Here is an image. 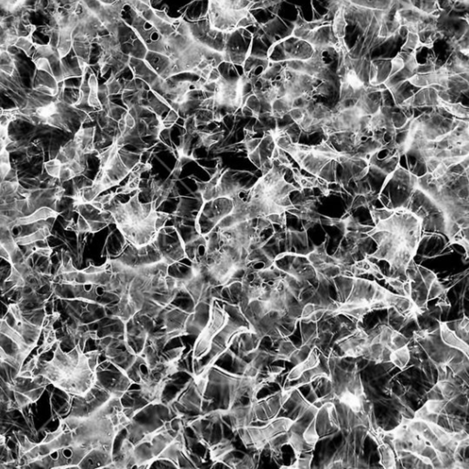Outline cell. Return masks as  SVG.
<instances>
[{
	"label": "cell",
	"instance_id": "cell-33",
	"mask_svg": "<svg viewBox=\"0 0 469 469\" xmlns=\"http://www.w3.org/2000/svg\"><path fill=\"white\" fill-rule=\"evenodd\" d=\"M369 305V304H368ZM363 306V307H356L354 308V309H351V310H347V311H344L342 314H345V315H349L351 317L356 319L358 322H363V319H364V316L367 314V313H370V309H369V306Z\"/></svg>",
	"mask_w": 469,
	"mask_h": 469
},
{
	"label": "cell",
	"instance_id": "cell-38",
	"mask_svg": "<svg viewBox=\"0 0 469 469\" xmlns=\"http://www.w3.org/2000/svg\"><path fill=\"white\" fill-rule=\"evenodd\" d=\"M391 65H392V69H391L390 75H389L388 77L397 75L398 73H399V71H401L404 68V59H403L402 57H400L399 55H398L397 57H395V58L391 61Z\"/></svg>",
	"mask_w": 469,
	"mask_h": 469
},
{
	"label": "cell",
	"instance_id": "cell-16",
	"mask_svg": "<svg viewBox=\"0 0 469 469\" xmlns=\"http://www.w3.org/2000/svg\"><path fill=\"white\" fill-rule=\"evenodd\" d=\"M340 402L346 405L353 412L360 413L363 410V399L345 388L338 396Z\"/></svg>",
	"mask_w": 469,
	"mask_h": 469
},
{
	"label": "cell",
	"instance_id": "cell-27",
	"mask_svg": "<svg viewBox=\"0 0 469 469\" xmlns=\"http://www.w3.org/2000/svg\"><path fill=\"white\" fill-rule=\"evenodd\" d=\"M447 402V400L444 399H430L423 405V407L429 413L440 415Z\"/></svg>",
	"mask_w": 469,
	"mask_h": 469
},
{
	"label": "cell",
	"instance_id": "cell-2",
	"mask_svg": "<svg viewBox=\"0 0 469 469\" xmlns=\"http://www.w3.org/2000/svg\"><path fill=\"white\" fill-rule=\"evenodd\" d=\"M283 166L273 165L249 189L248 201H243L236 193L231 196L233 210L217 224L216 228L223 229L232 227L237 223L252 221L254 219L267 218L271 215H284L295 208L291 203L290 194L301 189L286 182Z\"/></svg>",
	"mask_w": 469,
	"mask_h": 469
},
{
	"label": "cell",
	"instance_id": "cell-8",
	"mask_svg": "<svg viewBox=\"0 0 469 469\" xmlns=\"http://www.w3.org/2000/svg\"><path fill=\"white\" fill-rule=\"evenodd\" d=\"M339 345L345 356H365L368 346V334L363 329L357 328L352 335L342 339Z\"/></svg>",
	"mask_w": 469,
	"mask_h": 469
},
{
	"label": "cell",
	"instance_id": "cell-5",
	"mask_svg": "<svg viewBox=\"0 0 469 469\" xmlns=\"http://www.w3.org/2000/svg\"><path fill=\"white\" fill-rule=\"evenodd\" d=\"M254 0H208L206 16L212 30L235 33L257 24L250 13Z\"/></svg>",
	"mask_w": 469,
	"mask_h": 469
},
{
	"label": "cell",
	"instance_id": "cell-25",
	"mask_svg": "<svg viewBox=\"0 0 469 469\" xmlns=\"http://www.w3.org/2000/svg\"><path fill=\"white\" fill-rule=\"evenodd\" d=\"M1 72L7 76H12L15 72V62L7 51H1Z\"/></svg>",
	"mask_w": 469,
	"mask_h": 469
},
{
	"label": "cell",
	"instance_id": "cell-31",
	"mask_svg": "<svg viewBox=\"0 0 469 469\" xmlns=\"http://www.w3.org/2000/svg\"><path fill=\"white\" fill-rule=\"evenodd\" d=\"M447 290L440 283V281L436 279L435 281L431 283L430 288L428 289V297H427V302L431 301V299H434L437 297H441L442 294H445Z\"/></svg>",
	"mask_w": 469,
	"mask_h": 469
},
{
	"label": "cell",
	"instance_id": "cell-24",
	"mask_svg": "<svg viewBox=\"0 0 469 469\" xmlns=\"http://www.w3.org/2000/svg\"><path fill=\"white\" fill-rule=\"evenodd\" d=\"M73 49L76 53V58L83 59L89 62L90 53H91V44L87 42H73Z\"/></svg>",
	"mask_w": 469,
	"mask_h": 469
},
{
	"label": "cell",
	"instance_id": "cell-43",
	"mask_svg": "<svg viewBox=\"0 0 469 469\" xmlns=\"http://www.w3.org/2000/svg\"><path fill=\"white\" fill-rule=\"evenodd\" d=\"M402 290H403V296L410 299V300H413L412 299V293H413L412 282L410 280H405V281H403Z\"/></svg>",
	"mask_w": 469,
	"mask_h": 469
},
{
	"label": "cell",
	"instance_id": "cell-11",
	"mask_svg": "<svg viewBox=\"0 0 469 469\" xmlns=\"http://www.w3.org/2000/svg\"><path fill=\"white\" fill-rule=\"evenodd\" d=\"M440 336L442 342L452 348L457 349L463 353L464 356H468V343L461 339L456 333L448 327L447 324L444 322H440Z\"/></svg>",
	"mask_w": 469,
	"mask_h": 469
},
{
	"label": "cell",
	"instance_id": "cell-37",
	"mask_svg": "<svg viewBox=\"0 0 469 469\" xmlns=\"http://www.w3.org/2000/svg\"><path fill=\"white\" fill-rule=\"evenodd\" d=\"M33 63L36 65L37 70L46 72V73H48L49 75L54 76V72L52 69V65H51V63L47 58H41V59L34 61Z\"/></svg>",
	"mask_w": 469,
	"mask_h": 469
},
{
	"label": "cell",
	"instance_id": "cell-22",
	"mask_svg": "<svg viewBox=\"0 0 469 469\" xmlns=\"http://www.w3.org/2000/svg\"><path fill=\"white\" fill-rule=\"evenodd\" d=\"M427 425L431 429V431L436 436L437 439L442 442L445 447L447 446L450 442L453 441V439H452V433L453 432L443 429L442 426L439 425L438 423L427 422Z\"/></svg>",
	"mask_w": 469,
	"mask_h": 469
},
{
	"label": "cell",
	"instance_id": "cell-35",
	"mask_svg": "<svg viewBox=\"0 0 469 469\" xmlns=\"http://www.w3.org/2000/svg\"><path fill=\"white\" fill-rule=\"evenodd\" d=\"M468 318L464 315V318L462 319L460 321V323L457 324L456 331H455V333L458 335L459 337L461 339L464 340V342H466V343H467V339H468Z\"/></svg>",
	"mask_w": 469,
	"mask_h": 469
},
{
	"label": "cell",
	"instance_id": "cell-21",
	"mask_svg": "<svg viewBox=\"0 0 469 469\" xmlns=\"http://www.w3.org/2000/svg\"><path fill=\"white\" fill-rule=\"evenodd\" d=\"M302 437L308 445L312 448L314 447L318 442L320 436L316 430V415L313 417L312 421L308 424L305 430L302 432Z\"/></svg>",
	"mask_w": 469,
	"mask_h": 469
},
{
	"label": "cell",
	"instance_id": "cell-4",
	"mask_svg": "<svg viewBox=\"0 0 469 469\" xmlns=\"http://www.w3.org/2000/svg\"><path fill=\"white\" fill-rule=\"evenodd\" d=\"M140 194L141 190H138L128 203L118 201L111 207L105 208L112 216L125 240L136 248L155 244L165 223L172 217L167 213L157 212L155 199L148 204L141 203Z\"/></svg>",
	"mask_w": 469,
	"mask_h": 469
},
{
	"label": "cell",
	"instance_id": "cell-15",
	"mask_svg": "<svg viewBox=\"0 0 469 469\" xmlns=\"http://www.w3.org/2000/svg\"><path fill=\"white\" fill-rule=\"evenodd\" d=\"M52 235L51 232V227L48 226H43L38 230L34 231L33 234H30L24 237H17L15 238L17 244L19 246H28V245H33L39 241H44L46 240L47 237Z\"/></svg>",
	"mask_w": 469,
	"mask_h": 469
},
{
	"label": "cell",
	"instance_id": "cell-26",
	"mask_svg": "<svg viewBox=\"0 0 469 469\" xmlns=\"http://www.w3.org/2000/svg\"><path fill=\"white\" fill-rule=\"evenodd\" d=\"M12 168L10 160V152L7 150V148H3L0 151V173L2 181H5L6 177L10 174Z\"/></svg>",
	"mask_w": 469,
	"mask_h": 469
},
{
	"label": "cell",
	"instance_id": "cell-9",
	"mask_svg": "<svg viewBox=\"0 0 469 469\" xmlns=\"http://www.w3.org/2000/svg\"><path fill=\"white\" fill-rule=\"evenodd\" d=\"M190 318V314L180 310L178 308L173 307L170 309L165 313L164 321V330L167 333L175 334L176 337L185 334L187 321Z\"/></svg>",
	"mask_w": 469,
	"mask_h": 469
},
{
	"label": "cell",
	"instance_id": "cell-14",
	"mask_svg": "<svg viewBox=\"0 0 469 469\" xmlns=\"http://www.w3.org/2000/svg\"><path fill=\"white\" fill-rule=\"evenodd\" d=\"M438 108L446 111L447 113L453 115L456 119H462L469 121L468 108L463 106L461 103L454 104L452 102H446L439 98L438 100Z\"/></svg>",
	"mask_w": 469,
	"mask_h": 469
},
{
	"label": "cell",
	"instance_id": "cell-39",
	"mask_svg": "<svg viewBox=\"0 0 469 469\" xmlns=\"http://www.w3.org/2000/svg\"><path fill=\"white\" fill-rule=\"evenodd\" d=\"M39 355L33 356L31 359V361L28 362L25 366H23L21 369V371H29L34 374L35 370L38 368Z\"/></svg>",
	"mask_w": 469,
	"mask_h": 469
},
{
	"label": "cell",
	"instance_id": "cell-44",
	"mask_svg": "<svg viewBox=\"0 0 469 469\" xmlns=\"http://www.w3.org/2000/svg\"><path fill=\"white\" fill-rule=\"evenodd\" d=\"M222 77L221 73L218 70V68H214L213 71L211 72L210 76L208 77L207 81L210 82V83H216V82L218 81L220 78Z\"/></svg>",
	"mask_w": 469,
	"mask_h": 469
},
{
	"label": "cell",
	"instance_id": "cell-19",
	"mask_svg": "<svg viewBox=\"0 0 469 469\" xmlns=\"http://www.w3.org/2000/svg\"><path fill=\"white\" fill-rule=\"evenodd\" d=\"M59 32L60 41L57 51L60 57L63 59L70 53L73 49V33L66 30H61Z\"/></svg>",
	"mask_w": 469,
	"mask_h": 469
},
{
	"label": "cell",
	"instance_id": "cell-13",
	"mask_svg": "<svg viewBox=\"0 0 469 469\" xmlns=\"http://www.w3.org/2000/svg\"><path fill=\"white\" fill-rule=\"evenodd\" d=\"M96 135V128H87V129H79L75 135L74 140L77 143L85 154H90L96 151V146L94 143Z\"/></svg>",
	"mask_w": 469,
	"mask_h": 469
},
{
	"label": "cell",
	"instance_id": "cell-10",
	"mask_svg": "<svg viewBox=\"0 0 469 469\" xmlns=\"http://www.w3.org/2000/svg\"><path fill=\"white\" fill-rule=\"evenodd\" d=\"M60 216L59 212L49 208V207H41L36 211H34L31 215L29 216H22L19 217L15 220L9 222L6 226H1L5 227L11 230L14 227H19V226H26V225H31L34 223H38L41 221H47L49 219L52 218H57Z\"/></svg>",
	"mask_w": 469,
	"mask_h": 469
},
{
	"label": "cell",
	"instance_id": "cell-40",
	"mask_svg": "<svg viewBox=\"0 0 469 469\" xmlns=\"http://www.w3.org/2000/svg\"><path fill=\"white\" fill-rule=\"evenodd\" d=\"M52 253H53V248L46 246L45 248L44 247H34L31 255L36 254V255H39L41 257H45V258H48L49 259Z\"/></svg>",
	"mask_w": 469,
	"mask_h": 469
},
{
	"label": "cell",
	"instance_id": "cell-42",
	"mask_svg": "<svg viewBox=\"0 0 469 469\" xmlns=\"http://www.w3.org/2000/svg\"><path fill=\"white\" fill-rule=\"evenodd\" d=\"M118 195V194L115 192V193H110V194H105L103 196H98L96 201L97 203H99L100 205H103L104 207H106L107 205H110V203L113 201L114 198Z\"/></svg>",
	"mask_w": 469,
	"mask_h": 469
},
{
	"label": "cell",
	"instance_id": "cell-17",
	"mask_svg": "<svg viewBox=\"0 0 469 469\" xmlns=\"http://www.w3.org/2000/svg\"><path fill=\"white\" fill-rule=\"evenodd\" d=\"M88 86H89V96L87 99V105L90 108L103 110L104 108H103L102 103L100 101L99 96H98V92H99L98 80L95 74L90 75V77L88 79Z\"/></svg>",
	"mask_w": 469,
	"mask_h": 469
},
{
	"label": "cell",
	"instance_id": "cell-12",
	"mask_svg": "<svg viewBox=\"0 0 469 469\" xmlns=\"http://www.w3.org/2000/svg\"><path fill=\"white\" fill-rule=\"evenodd\" d=\"M319 364H320V357L317 354V351L315 348H313L304 360L296 364V366L291 369L287 376V380L288 381L298 380L303 373L311 368L317 367Z\"/></svg>",
	"mask_w": 469,
	"mask_h": 469
},
{
	"label": "cell",
	"instance_id": "cell-23",
	"mask_svg": "<svg viewBox=\"0 0 469 469\" xmlns=\"http://www.w3.org/2000/svg\"><path fill=\"white\" fill-rule=\"evenodd\" d=\"M291 171L292 172V176L295 180V182L300 185L301 191H302L303 189H313L318 186V179L316 177L307 178L303 176L301 172L295 168H291Z\"/></svg>",
	"mask_w": 469,
	"mask_h": 469
},
{
	"label": "cell",
	"instance_id": "cell-20",
	"mask_svg": "<svg viewBox=\"0 0 469 469\" xmlns=\"http://www.w3.org/2000/svg\"><path fill=\"white\" fill-rule=\"evenodd\" d=\"M378 452L380 455V464L385 468H395L396 467V456L394 454L391 447L388 443H383L379 445Z\"/></svg>",
	"mask_w": 469,
	"mask_h": 469
},
{
	"label": "cell",
	"instance_id": "cell-36",
	"mask_svg": "<svg viewBox=\"0 0 469 469\" xmlns=\"http://www.w3.org/2000/svg\"><path fill=\"white\" fill-rule=\"evenodd\" d=\"M384 281H386L387 284L391 286L394 290L399 293V295H403V290H402L403 281H401L400 279L395 278V277H390V276H388V277L386 276Z\"/></svg>",
	"mask_w": 469,
	"mask_h": 469
},
{
	"label": "cell",
	"instance_id": "cell-28",
	"mask_svg": "<svg viewBox=\"0 0 469 469\" xmlns=\"http://www.w3.org/2000/svg\"><path fill=\"white\" fill-rule=\"evenodd\" d=\"M132 44H133L132 49L129 54L130 57H134L137 59H145L146 55L148 53V48L146 46L147 43H144L140 39L137 38L135 41H133Z\"/></svg>",
	"mask_w": 469,
	"mask_h": 469
},
{
	"label": "cell",
	"instance_id": "cell-32",
	"mask_svg": "<svg viewBox=\"0 0 469 469\" xmlns=\"http://www.w3.org/2000/svg\"><path fill=\"white\" fill-rule=\"evenodd\" d=\"M106 87L108 88V94L109 96L112 95H118V94H122L123 92V86L120 84V82L117 79V76L112 75L111 77L108 79V81L105 83Z\"/></svg>",
	"mask_w": 469,
	"mask_h": 469
},
{
	"label": "cell",
	"instance_id": "cell-29",
	"mask_svg": "<svg viewBox=\"0 0 469 469\" xmlns=\"http://www.w3.org/2000/svg\"><path fill=\"white\" fill-rule=\"evenodd\" d=\"M141 182V176H131L130 175V180L127 183V184L124 186H122V187L117 189L116 193L119 195V194H129L132 193L133 191H136V190L138 191V190H140Z\"/></svg>",
	"mask_w": 469,
	"mask_h": 469
},
{
	"label": "cell",
	"instance_id": "cell-34",
	"mask_svg": "<svg viewBox=\"0 0 469 469\" xmlns=\"http://www.w3.org/2000/svg\"><path fill=\"white\" fill-rule=\"evenodd\" d=\"M34 44L33 42V37H19L17 41L15 47L20 50H22L27 56H32L31 55V51L34 47Z\"/></svg>",
	"mask_w": 469,
	"mask_h": 469
},
{
	"label": "cell",
	"instance_id": "cell-30",
	"mask_svg": "<svg viewBox=\"0 0 469 469\" xmlns=\"http://www.w3.org/2000/svg\"><path fill=\"white\" fill-rule=\"evenodd\" d=\"M44 167L46 169V172L50 176L58 180L60 173H61V170L63 167V163L60 162L57 158H54V159L49 161V162H44Z\"/></svg>",
	"mask_w": 469,
	"mask_h": 469
},
{
	"label": "cell",
	"instance_id": "cell-3",
	"mask_svg": "<svg viewBox=\"0 0 469 469\" xmlns=\"http://www.w3.org/2000/svg\"><path fill=\"white\" fill-rule=\"evenodd\" d=\"M100 350L84 353L80 345L68 353L57 342L54 358L42 362L37 374L53 384L55 388L74 397H85L97 384V358Z\"/></svg>",
	"mask_w": 469,
	"mask_h": 469
},
{
	"label": "cell",
	"instance_id": "cell-7",
	"mask_svg": "<svg viewBox=\"0 0 469 469\" xmlns=\"http://www.w3.org/2000/svg\"><path fill=\"white\" fill-rule=\"evenodd\" d=\"M294 420L291 418L281 417L272 418L271 421L267 425L262 427H246L248 434L251 440V447H254L257 451H262L265 446L270 442L271 439L280 435L281 433L287 432L293 425Z\"/></svg>",
	"mask_w": 469,
	"mask_h": 469
},
{
	"label": "cell",
	"instance_id": "cell-6",
	"mask_svg": "<svg viewBox=\"0 0 469 469\" xmlns=\"http://www.w3.org/2000/svg\"><path fill=\"white\" fill-rule=\"evenodd\" d=\"M229 313L225 309L219 307L214 302L211 303L209 320L205 328L201 331L198 338L194 343L193 358L200 360L206 356L212 348L213 341L229 322Z\"/></svg>",
	"mask_w": 469,
	"mask_h": 469
},
{
	"label": "cell",
	"instance_id": "cell-18",
	"mask_svg": "<svg viewBox=\"0 0 469 469\" xmlns=\"http://www.w3.org/2000/svg\"><path fill=\"white\" fill-rule=\"evenodd\" d=\"M410 359V351L409 345H405L399 348L390 352L389 355V362L392 363L395 367H399L400 369L404 368Z\"/></svg>",
	"mask_w": 469,
	"mask_h": 469
},
{
	"label": "cell",
	"instance_id": "cell-41",
	"mask_svg": "<svg viewBox=\"0 0 469 469\" xmlns=\"http://www.w3.org/2000/svg\"><path fill=\"white\" fill-rule=\"evenodd\" d=\"M316 309H317V306L315 305V303L308 302V303H306V304L302 307V313H301L300 320L307 318V317H309Z\"/></svg>",
	"mask_w": 469,
	"mask_h": 469
},
{
	"label": "cell",
	"instance_id": "cell-1",
	"mask_svg": "<svg viewBox=\"0 0 469 469\" xmlns=\"http://www.w3.org/2000/svg\"><path fill=\"white\" fill-rule=\"evenodd\" d=\"M423 222L424 216L409 207L392 208L388 216L378 219L366 233L377 246L374 253L367 254V258L387 261L390 277L406 279V270L422 240Z\"/></svg>",
	"mask_w": 469,
	"mask_h": 469
}]
</instances>
